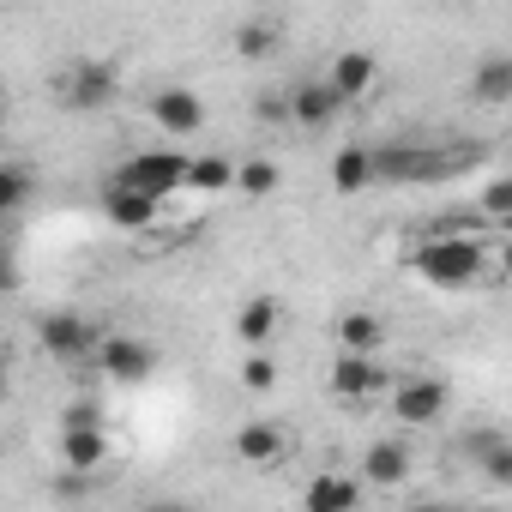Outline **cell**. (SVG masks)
Returning <instances> with one entry per match:
<instances>
[{
    "label": "cell",
    "mask_w": 512,
    "mask_h": 512,
    "mask_svg": "<svg viewBox=\"0 0 512 512\" xmlns=\"http://www.w3.org/2000/svg\"><path fill=\"white\" fill-rule=\"evenodd\" d=\"M470 97L476 103H512V55H488L476 73H470Z\"/></svg>",
    "instance_id": "obj_21"
},
{
    "label": "cell",
    "mask_w": 512,
    "mask_h": 512,
    "mask_svg": "<svg viewBox=\"0 0 512 512\" xmlns=\"http://www.w3.org/2000/svg\"><path fill=\"white\" fill-rule=\"evenodd\" d=\"M73 428H103V404L97 398H73L67 416H61V434H73Z\"/></svg>",
    "instance_id": "obj_27"
},
{
    "label": "cell",
    "mask_w": 512,
    "mask_h": 512,
    "mask_svg": "<svg viewBox=\"0 0 512 512\" xmlns=\"http://www.w3.org/2000/svg\"><path fill=\"white\" fill-rule=\"evenodd\" d=\"M187 169H193V157H181V151H139V157H127V163L109 175V187L145 193V199H169V193L187 187Z\"/></svg>",
    "instance_id": "obj_3"
},
{
    "label": "cell",
    "mask_w": 512,
    "mask_h": 512,
    "mask_svg": "<svg viewBox=\"0 0 512 512\" xmlns=\"http://www.w3.org/2000/svg\"><path fill=\"white\" fill-rule=\"evenodd\" d=\"M229 446H235L241 464H278L296 440H290V428H278V422H241Z\"/></svg>",
    "instance_id": "obj_13"
},
{
    "label": "cell",
    "mask_w": 512,
    "mask_h": 512,
    "mask_svg": "<svg viewBox=\"0 0 512 512\" xmlns=\"http://www.w3.org/2000/svg\"><path fill=\"white\" fill-rule=\"evenodd\" d=\"M446 404H452V392H446L440 374H410V380H398L392 398H386V410H392L398 428H434V422L446 416Z\"/></svg>",
    "instance_id": "obj_5"
},
{
    "label": "cell",
    "mask_w": 512,
    "mask_h": 512,
    "mask_svg": "<svg viewBox=\"0 0 512 512\" xmlns=\"http://www.w3.org/2000/svg\"><path fill=\"white\" fill-rule=\"evenodd\" d=\"M103 464H109V428H73V434H61V470L97 476Z\"/></svg>",
    "instance_id": "obj_18"
},
{
    "label": "cell",
    "mask_w": 512,
    "mask_h": 512,
    "mask_svg": "<svg viewBox=\"0 0 512 512\" xmlns=\"http://www.w3.org/2000/svg\"><path fill=\"white\" fill-rule=\"evenodd\" d=\"M235 175H241V163H229V157H193L187 187H193V193H229Z\"/></svg>",
    "instance_id": "obj_23"
},
{
    "label": "cell",
    "mask_w": 512,
    "mask_h": 512,
    "mask_svg": "<svg viewBox=\"0 0 512 512\" xmlns=\"http://www.w3.org/2000/svg\"><path fill=\"white\" fill-rule=\"evenodd\" d=\"M362 482H368V488H404V482H410V446H404L398 434L374 440V446L362 452Z\"/></svg>",
    "instance_id": "obj_12"
},
{
    "label": "cell",
    "mask_w": 512,
    "mask_h": 512,
    "mask_svg": "<svg viewBox=\"0 0 512 512\" xmlns=\"http://www.w3.org/2000/svg\"><path fill=\"white\" fill-rule=\"evenodd\" d=\"M91 482H97V476H79V470H61V476H55V494H61V500H85V494H91Z\"/></svg>",
    "instance_id": "obj_29"
},
{
    "label": "cell",
    "mask_w": 512,
    "mask_h": 512,
    "mask_svg": "<svg viewBox=\"0 0 512 512\" xmlns=\"http://www.w3.org/2000/svg\"><path fill=\"white\" fill-rule=\"evenodd\" d=\"M476 512H500V506H476Z\"/></svg>",
    "instance_id": "obj_33"
},
{
    "label": "cell",
    "mask_w": 512,
    "mask_h": 512,
    "mask_svg": "<svg viewBox=\"0 0 512 512\" xmlns=\"http://www.w3.org/2000/svg\"><path fill=\"white\" fill-rule=\"evenodd\" d=\"M368 181H380V175H374V151H368V145H338V157H332V187H338V193H368Z\"/></svg>",
    "instance_id": "obj_20"
},
{
    "label": "cell",
    "mask_w": 512,
    "mask_h": 512,
    "mask_svg": "<svg viewBox=\"0 0 512 512\" xmlns=\"http://www.w3.org/2000/svg\"><path fill=\"white\" fill-rule=\"evenodd\" d=\"M392 368L380 356H338L332 362V392L344 404H374V398H392Z\"/></svg>",
    "instance_id": "obj_7"
},
{
    "label": "cell",
    "mask_w": 512,
    "mask_h": 512,
    "mask_svg": "<svg viewBox=\"0 0 512 512\" xmlns=\"http://www.w3.org/2000/svg\"><path fill=\"white\" fill-rule=\"evenodd\" d=\"M253 109H260V121H290V97H284V91H266Z\"/></svg>",
    "instance_id": "obj_30"
},
{
    "label": "cell",
    "mask_w": 512,
    "mask_h": 512,
    "mask_svg": "<svg viewBox=\"0 0 512 512\" xmlns=\"http://www.w3.org/2000/svg\"><path fill=\"white\" fill-rule=\"evenodd\" d=\"M482 217H512V175H494L482 187Z\"/></svg>",
    "instance_id": "obj_28"
},
{
    "label": "cell",
    "mask_w": 512,
    "mask_h": 512,
    "mask_svg": "<svg viewBox=\"0 0 512 512\" xmlns=\"http://www.w3.org/2000/svg\"><path fill=\"white\" fill-rule=\"evenodd\" d=\"M470 458H476L482 482H494V488H512V440H506V434H494V428L470 434Z\"/></svg>",
    "instance_id": "obj_19"
},
{
    "label": "cell",
    "mask_w": 512,
    "mask_h": 512,
    "mask_svg": "<svg viewBox=\"0 0 512 512\" xmlns=\"http://www.w3.org/2000/svg\"><path fill=\"white\" fill-rule=\"evenodd\" d=\"M272 386H278V362H272L266 350L241 362V392H272Z\"/></svg>",
    "instance_id": "obj_26"
},
{
    "label": "cell",
    "mask_w": 512,
    "mask_h": 512,
    "mask_svg": "<svg viewBox=\"0 0 512 512\" xmlns=\"http://www.w3.org/2000/svg\"><path fill=\"white\" fill-rule=\"evenodd\" d=\"M151 121L169 139H193V133H205V97L187 85H163V91H151Z\"/></svg>",
    "instance_id": "obj_9"
},
{
    "label": "cell",
    "mask_w": 512,
    "mask_h": 512,
    "mask_svg": "<svg viewBox=\"0 0 512 512\" xmlns=\"http://www.w3.org/2000/svg\"><path fill=\"white\" fill-rule=\"evenodd\" d=\"M326 85L338 91V103H356V97H368V91L380 85V61H374L368 49H344V55L332 61V73H326Z\"/></svg>",
    "instance_id": "obj_14"
},
{
    "label": "cell",
    "mask_w": 512,
    "mask_h": 512,
    "mask_svg": "<svg viewBox=\"0 0 512 512\" xmlns=\"http://www.w3.org/2000/svg\"><path fill=\"white\" fill-rule=\"evenodd\" d=\"M103 217H109L115 229H127V235H145V229H157L163 199H145V193H121V187H109V193H103Z\"/></svg>",
    "instance_id": "obj_16"
},
{
    "label": "cell",
    "mask_w": 512,
    "mask_h": 512,
    "mask_svg": "<svg viewBox=\"0 0 512 512\" xmlns=\"http://www.w3.org/2000/svg\"><path fill=\"white\" fill-rule=\"evenodd\" d=\"M410 512H440V506H410Z\"/></svg>",
    "instance_id": "obj_32"
},
{
    "label": "cell",
    "mask_w": 512,
    "mask_h": 512,
    "mask_svg": "<svg viewBox=\"0 0 512 512\" xmlns=\"http://www.w3.org/2000/svg\"><path fill=\"white\" fill-rule=\"evenodd\" d=\"M362 476H338V470H320L302 482V512H356L362 506Z\"/></svg>",
    "instance_id": "obj_11"
},
{
    "label": "cell",
    "mask_w": 512,
    "mask_h": 512,
    "mask_svg": "<svg viewBox=\"0 0 512 512\" xmlns=\"http://www.w3.org/2000/svg\"><path fill=\"white\" fill-rule=\"evenodd\" d=\"M25 199H31V169L7 163V169H0V211H19Z\"/></svg>",
    "instance_id": "obj_25"
},
{
    "label": "cell",
    "mask_w": 512,
    "mask_h": 512,
    "mask_svg": "<svg viewBox=\"0 0 512 512\" xmlns=\"http://www.w3.org/2000/svg\"><path fill=\"white\" fill-rule=\"evenodd\" d=\"M278 181H284V169H278L272 157H247V163H241V175H235V187H241L247 199H266V193H278Z\"/></svg>",
    "instance_id": "obj_24"
},
{
    "label": "cell",
    "mask_w": 512,
    "mask_h": 512,
    "mask_svg": "<svg viewBox=\"0 0 512 512\" xmlns=\"http://www.w3.org/2000/svg\"><path fill=\"white\" fill-rule=\"evenodd\" d=\"M91 362H97V374L109 386H145L157 374V350L145 338H127V332H103V344H97Z\"/></svg>",
    "instance_id": "obj_6"
},
{
    "label": "cell",
    "mask_w": 512,
    "mask_h": 512,
    "mask_svg": "<svg viewBox=\"0 0 512 512\" xmlns=\"http://www.w3.org/2000/svg\"><path fill=\"white\" fill-rule=\"evenodd\" d=\"M278 37H284L278 19H241V25H235V55H241V61H266V55L278 49Z\"/></svg>",
    "instance_id": "obj_22"
},
{
    "label": "cell",
    "mask_w": 512,
    "mask_h": 512,
    "mask_svg": "<svg viewBox=\"0 0 512 512\" xmlns=\"http://www.w3.org/2000/svg\"><path fill=\"white\" fill-rule=\"evenodd\" d=\"M338 109H344V103H338V91H332L326 79H308V85H296V91H290V121H296V127H308V133L332 127V121H338Z\"/></svg>",
    "instance_id": "obj_15"
},
{
    "label": "cell",
    "mask_w": 512,
    "mask_h": 512,
    "mask_svg": "<svg viewBox=\"0 0 512 512\" xmlns=\"http://www.w3.org/2000/svg\"><path fill=\"white\" fill-rule=\"evenodd\" d=\"M332 338H338V356H380L386 338H392V326L374 308H350V314L332 320Z\"/></svg>",
    "instance_id": "obj_10"
},
{
    "label": "cell",
    "mask_w": 512,
    "mask_h": 512,
    "mask_svg": "<svg viewBox=\"0 0 512 512\" xmlns=\"http://www.w3.org/2000/svg\"><path fill=\"white\" fill-rule=\"evenodd\" d=\"M37 344L55 356V362H79V356H97V344H103V332L85 320V314H43L37 320Z\"/></svg>",
    "instance_id": "obj_8"
},
{
    "label": "cell",
    "mask_w": 512,
    "mask_h": 512,
    "mask_svg": "<svg viewBox=\"0 0 512 512\" xmlns=\"http://www.w3.org/2000/svg\"><path fill=\"white\" fill-rule=\"evenodd\" d=\"M55 97H61V109H73V115H91V109H109L115 103V67L109 61H67L61 73H55Z\"/></svg>",
    "instance_id": "obj_4"
},
{
    "label": "cell",
    "mask_w": 512,
    "mask_h": 512,
    "mask_svg": "<svg viewBox=\"0 0 512 512\" xmlns=\"http://www.w3.org/2000/svg\"><path fill=\"white\" fill-rule=\"evenodd\" d=\"M410 272L434 290H476L506 278V253L482 235H458V229H434L422 241H410Z\"/></svg>",
    "instance_id": "obj_1"
},
{
    "label": "cell",
    "mask_w": 512,
    "mask_h": 512,
    "mask_svg": "<svg viewBox=\"0 0 512 512\" xmlns=\"http://www.w3.org/2000/svg\"><path fill=\"white\" fill-rule=\"evenodd\" d=\"M476 163V151L470 145H386V151H374V175L380 181H452V175H464Z\"/></svg>",
    "instance_id": "obj_2"
},
{
    "label": "cell",
    "mask_w": 512,
    "mask_h": 512,
    "mask_svg": "<svg viewBox=\"0 0 512 512\" xmlns=\"http://www.w3.org/2000/svg\"><path fill=\"white\" fill-rule=\"evenodd\" d=\"M278 320H284V308H278V296H253V302H241V314H235V338L260 356L272 338H278Z\"/></svg>",
    "instance_id": "obj_17"
},
{
    "label": "cell",
    "mask_w": 512,
    "mask_h": 512,
    "mask_svg": "<svg viewBox=\"0 0 512 512\" xmlns=\"http://www.w3.org/2000/svg\"><path fill=\"white\" fill-rule=\"evenodd\" d=\"M139 512H193V506H181V500H151V506H139Z\"/></svg>",
    "instance_id": "obj_31"
}]
</instances>
